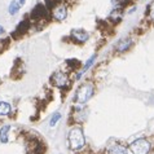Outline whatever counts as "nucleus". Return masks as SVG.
<instances>
[{"instance_id":"nucleus-4","label":"nucleus","mask_w":154,"mask_h":154,"mask_svg":"<svg viewBox=\"0 0 154 154\" xmlns=\"http://www.w3.org/2000/svg\"><path fill=\"white\" fill-rule=\"evenodd\" d=\"M52 83L54 85H57V87H65L69 83V78H67V75L63 71H57L52 76Z\"/></svg>"},{"instance_id":"nucleus-8","label":"nucleus","mask_w":154,"mask_h":154,"mask_svg":"<svg viewBox=\"0 0 154 154\" xmlns=\"http://www.w3.org/2000/svg\"><path fill=\"white\" fill-rule=\"evenodd\" d=\"M43 16H45V7L43 4H38L31 12V17L34 20H40L43 18Z\"/></svg>"},{"instance_id":"nucleus-2","label":"nucleus","mask_w":154,"mask_h":154,"mask_svg":"<svg viewBox=\"0 0 154 154\" xmlns=\"http://www.w3.org/2000/svg\"><path fill=\"white\" fill-rule=\"evenodd\" d=\"M93 92H95V88H93L92 83L82 84L75 93V102H78V104H85L93 96Z\"/></svg>"},{"instance_id":"nucleus-3","label":"nucleus","mask_w":154,"mask_h":154,"mask_svg":"<svg viewBox=\"0 0 154 154\" xmlns=\"http://www.w3.org/2000/svg\"><path fill=\"white\" fill-rule=\"evenodd\" d=\"M150 143L146 139H137L130 144V150L132 154H148L150 152Z\"/></svg>"},{"instance_id":"nucleus-14","label":"nucleus","mask_w":154,"mask_h":154,"mask_svg":"<svg viewBox=\"0 0 154 154\" xmlns=\"http://www.w3.org/2000/svg\"><path fill=\"white\" fill-rule=\"evenodd\" d=\"M60 119H61V114H60V113H54V114H53V117L51 118V123H49L51 127L56 126V125H57V122L60 121Z\"/></svg>"},{"instance_id":"nucleus-9","label":"nucleus","mask_w":154,"mask_h":154,"mask_svg":"<svg viewBox=\"0 0 154 154\" xmlns=\"http://www.w3.org/2000/svg\"><path fill=\"white\" fill-rule=\"evenodd\" d=\"M11 130V126L7 125V126H3L0 128V141L2 144H7L8 143V132Z\"/></svg>"},{"instance_id":"nucleus-1","label":"nucleus","mask_w":154,"mask_h":154,"mask_svg":"<svg viewBox=\"0 0 154 154\" xmlns=\"http://www.w3.org/2000/svg\"><path fill=\"white\" fill-rule=\"evenodd\" d=\"M67 144L71 150H80L85 145V137L80 127L71 128L67 134Z\"/></svg>"},{"instance_id":"nucleus-16","label":"nucleus","mask_w":154,"mask_h":154,"mask_svg":"<svg viewBox=\"0 0 154 154\" xmlns=\"http://www.w3.org/2000/svg\"><path fill=\"white\" fill-rule=\"evenodd\" d=\"M149 17L154 20V2L150 4V7H149Z\"/></svg>"},{"instance_id":"nucleus-10","label":"nucleus","mask_w":154,"mask_h":154,"mask_svg":"<svg viewBox=\"0 0 154 154\" xmlns=\"http://www.w3.org/2000/svg\"><path fill=\"white\" fill-rule=\"evenodd\" d=\"M132 44V40L131 39H123L118 43L117 45H115V48H117L119 52H123V51H127L130 48V45Z\"/></svg>"},{"instance_id":"nucleus-17","label":"nucleus","mask_w":154,"mask_h":154,"mask_svg":"<svg viewBox=\"0 0 154 154\" xmlns=\"http://www.w3.org/2000/svg\"><path fill=\"white\" fill-rule=\"evenodd\" d=\"M25 3H26V0H20V2H18V4H20V5H23Z\"/></svg>"},{"instance_id":"nucleus-18","label":"nucleus","mask_w":154,"mask_h":154,"mask_svg":"<svg viewBox=\"0 0 154 154\" xmlns=\"http://www.w3.org/2000/svg\"><path fill=\"white\" fill-rule=\"evenodd\" d=\"M3 32H4V27L0 26V34H3Z\"/></svg>"},{"instance_id":"nucleus-6","label":"nucleus","mask_w":154,"mask_h":154,"mask_svg":"<svg viewBox=\"0 0 154 154\" xmlns=\"http://www.w3.org/2000/svg\"><path fill=\"white\" fill-rule=\"evenodd\" d=\"M66 16H67V9H66V7L63 5V4H60V5H57L56 8H54V11H53V17L56 20L58 21H63L66 18Z\"/></svg>"},{"instance_id":"nucleus-12","label":"nucleus","mask_w":154,"mask_h":154,"mask_svg":"<svg viewBox=\"0 0 154 154\" xmlns=\"http://www.w3.org/2000/svg\"><path fill=\"white\" fill-rule=\"evenodd\" d=\"M95 60H96V54H92V56H91V57H89V60H88V61H87V62H85V65H84V67H83V70H82V71H80V74H78V76H76V78H78V79H79V78H80V76H82V75L84 74V72H85V71H87V70L89 69V67H91V66H92V63H93V62H95Z\"/></svg>"},{"instance_id":"nucleus-13","label":"nucleus","mask_w":154,"mask_h":154,"mask_svg":"<svg viewBox=\"0 0 154 154\" xmlns=\"http://www.w3.org/2000/svg\"><path fill=\"white\" fill-rule=\"evenodd\" d=\"M18 9H20V4L17 2H12L11 5H9V13L12 16H14V14L18 13Z\"/></svg>"},{"instance_id":"nucleus-5","label":"nucleus","mask_w":154,"mask_h":154,"mask_svg":"<svg viewBox=\"0 0 154 154\" xmlns=\"http://www.w3.org/2000/svg\"><path fill=\"white\" fill-rule=\"evenodd\" d=\"M71 36L74 38L75 40L83 43V42H87L88 40L89 34L87 31H84V30H82V29H76V30H72V31H71Z\"/></svg>"},{"instance_id":"nucleus-11","label":"nucleus","mask_w":154,"mask_h":154,"mask_svg":"<svg viewBox=\"0 0 154 154\" xmlns=\"http://www.w3.org/2000/svg\"><path fill=\"white\" fill-rule=\"evenodd\" d=\"M11 104H8L5 101L0 102V117H5V115H9L11 113Z\"/></svg>"},{"instance_id":"nucleus-7","label":"nucleus","mask_w":154,"mask_h":154,"mask_svg":"<svg viewBox=\"0 0 154 154\" xmlns=\"http://www.w3.org/2000/svg\"><path fill=\"white\" fill-rule=\"evenodd\" d=\"M108 154H128V149L122 144H113L108 149Z\"/></svg>"},{"instance_id":"nucleus-15","label":"nucleus","mask_w":154,"mask_h":154,"mask_svg":"<svg viewBox=\"0 0 154 154\" xmlns=\"http://www.w3.org/2000/svg\"><path fill=\"white\" fill-rule=\"evenodd\" d=\"M29 27V21H23V22H21L20 25H18V27H17V30L18 31H25Z\"/></svg>"}]
</instances>
